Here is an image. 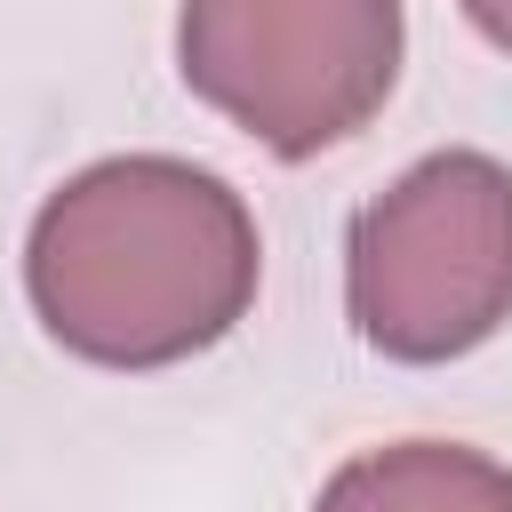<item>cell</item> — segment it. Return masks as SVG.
I'll return each instance as SVG.
<instances>
[{
  "instance_id": "1",
  "label": "cell",
  "mask_w": 512,
  "mask_h": 512,
  "mask_svg": "<svg viewBox=\"0 0 512 512\" xmlns=\"http://www.w3.org/2000/svg\"><path fill=\"white\" fill-rule=\"evenodd\" d=\"M264 280L248 200L192 160L120 152L64 176L24 232L40 328L96 368H168L224 344Z\"/></svg>"
},
{
  "instance_id": "2",
  "label": "cell",
  "mask_w": 512,
  "mask_h": 512,
  "mask_svg": "<svg viewBox=\"0 0 512 512\" xmlns=\"http://www.w3.org/2000/svg\"><path fill=\"white\" fill-rule=\"evenodd\" d=\"M344 304L368 352L440 368L512 320V168L488 152H424L392 176L344 248Z\"/></svg>"
},
{
  "instance_id": "3",
  "label": "cell",
  "mask_w": 512,
  "mask_h": 512,
  "mask_svg": "<svg viewBox=\"0 0 512 512\" xmlns=\"http://www.w3.org/2000/svg\"><path fill=\"white\" fill-rule=\"evenodd\" d=\"M400 0H184V88L280 160L360 136L400 80Z\"/></svg>"
},
{
  "instance_id": "4",
  "label": "cell",
  "mask_w": 512,
  "mask_h": 512,
  "mask_svg": "<svg viewBox=\"0 0 512 512\" xmlns=\"http://www.w3.org/2000/svg\"><path fill=\"white\" fill-rule=\"evenodd\" d=\"M312 512H512V464L464 440H392L336 464Z\"/></svg>"
},
{
  "instance_id": "5",
  "label": "cell",
  "mask_w": 512,
  "mask_h": 512,
  "mask_svg": "<svg viewBox=\"0 0 512 512\" xmlns=\"http://www.w3.org/2000/svg\"><path fill=\"white\" fill-rule=\"evenodd\" d=\"M464 16H472V32H480L488 48L512 56V0H464Z\"/></svg>"
}]
</instances>
